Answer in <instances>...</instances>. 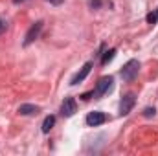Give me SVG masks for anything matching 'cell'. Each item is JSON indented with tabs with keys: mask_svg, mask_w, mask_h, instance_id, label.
I'll return each mask as SVG.
<instances>
[{
	"mask_svg": "<svg viewBox=\"0 0 158 156\" xmlns=\"http://www.w3.org/2000/svg\"><path fill=\"white\" fill-rule=\"evenodd\" d=\"M46 2H50V4H53V6H61L64 0H46Z\"/></svg>",
	"mask_w": 158,
	"mask_h": 156,
	"instance_id": "cell-16",
	"label": "cell"
},
{
	"mask_svg": "<svg viewBox=\"0 0 158 156\" xmlns=\"http://www.w3.org/2000/svg\"><path fill=\"white\" fill-rule=\"evenodd\" d=\"M155 112H156L155 109H145V110H143V116H145V117H151V116H155Z\"/></svg>",
	"mask_w": 158,
	"mask_h": 156,
	"instance_id": "cell-13",
	"label": "cell"
},
{
	"mask_svg": "<svg viewBox=\"0 0 158 156\" xmlns=\"http://www.w3.org/2000/svg\"><path fill=\"white\" fill-rule=\"evenodd\" d=\"M90 70H92V63H86L81 70H79L77 74L72 77V81H70V84H79V83H83L85 79H86V76L90 74Z\"/></svg>",
	"mask_w": 158,
	"mask_h": 156,
	"instance_id": "cell-7",
	"label": "cell"
},
{
	"mask_svg": "<svg viewBox=\"0 0 158 156\" xmlns=\"http://www.w3.org/2000/svg\"><path fill=\"white\" fill-rule=\"evenodd\" d=\"M114 55H116V50H114V48H110V50H107V51L103 53V59H101V64H107V63H110V61L114 59Z\"/></svg>",
	"mask_w": 158,
	"mask_h": 156,
	"instance_id": "cell-10",
	"label": "cell"
},
{
	"mask_svg": "<svg viewBox=\"0 0 158 156\" xmlns=\"http://www.w3.org/2000/svg\"><path fill=\"white\" fill-rule=\"evenodd\" d=\"M92 96H94V92H86V94H83V96H81V99H85V101H88V99H90Z\"/></svg>",
	"mask_w": 158,
	"mask_h": 156,
	"instance_id": "cell-14",
	"label": "cell"
},
{
	"mask_svg": "<svg viewBox=\"0 0 158 156\" xmlns=\"http://www.w3.org/2000/svg\"><path fill=\"white\" fill-rule=\"evenodd\" d=\"M39 110L40 109L35 105H20L19 107V114H22V116H31V114H37Z\"/></svg>",
	"mask_w": 158,
	"mask_h": 156,
	"instance_id": "cell-8",
	"label": "cell"
},
{
	"mask_svg": "<svg viewBox=\"0 0 158 156\" xmlns=\"http://www.w3.org/2000/svg\"><path fill=\"white\" fill-rule=\"evenodd\" d=\"M101 0H88V6H90V9H99L101 7Z\"/></svg>",
	"mask_w": 158,
	"mask_h": 156,
	"instance_id": "cell-11",
	"label": "cell"
},
{
	"mask_svg": "<svg viewBox=\"0 0 158 156\" xmlns=\"http://www.w3.org/2000/svg\"><path fill=\"white\" fill-rule=\"evenodd\" d=\"M105 121H107V116H105L103 112H99V110L90 112V114L86 116V125H90V127H98V125H101V123H105Z\"/></svg>",
	"mask_w": 158,
	"mask_h": 156,
	"instance_id": "cell-6",
	"label": "cell"
},
{
	"mask_svg": "<svg viewBox=\"0 0 158 156\" xmlns=\"http://www.w3.org/2000/svg\"><path fill=\"white\" fill-rule=\"evenodd\" d=\"M76 110H77L76 99H74V97H66V99L63 101V105H61V114L64 117H70V116L76 114Z\"/></svg>",
	"mask_w": 158,
	"mask_h": 156,
	"instance_id": "cell-4",
	"label": "cell"
},
{
	"mask_svg": "<svg viewBox=\"0 0 158 156\" xmlns=\"http://www.w3.org/2000/svg\"><path fill=\"white\" fill-rule=\"evenodd\" d=\"M155 15H156V20H158V9H156V11H155Z\"/></svg>",
	"mask_w": 158,
	"mask_h": 156,
	"instance_id": "cell-18",
	"label": "cell"
},
{
	"mask_svg": "<svg viewBox=\"0 0 158 156\" xmlns=\"http://www.w3.org/2000/svg\"><path fill=\"white\" fill-rule=\"evenodd\" d=\"M15 4H22V2H26V0H13Z\"/></svg>",
	"mask_w": 158,
	"mask_h": 156,
	"instance_id": "cell-17",
	"label": "cell"
},
{
	"mask_svg": "<svg viewBox=\"0 0 158 156\" xmlns=\"http://www.w3.org/2000/svg\"><path fill=\"white\" fill-rule=\"evenodd\" d=\"M53 125H55V116H46V119L42 121V132L48 134L53 129Z\"/></svg>",
	"mask_w": 158,
	"mask_h": 156,
	"instance_id": "cell-9",
	"label": "cell"
},
{
	"mask_svg": "<svg viewBox=\"0 0 158 156\" xmlns=\"http://www.w3.org/2000/svg\"><path fill=\"white\" fill-rule=\"evenodd\" d=\"M147 22H149V24H156V22H158L156 15H155V13H149V15H147Z\"/></svg>",
	"mask_w": 158,
	"mask_h": 156,
	"instance_id": "cell-12",
	"label": "cell"
},
{
	"mask_svg": "<svg viewBox=\"0 0 158 156\" xmlns=\"http://www.w3.org/2000/svg\"><path fill=\"white\" fill-rule=\"evenodd\" d=\"M6 28H7V22H6V20H2V18H0V33H2V31H4V30H6Z\"/></svg>",
	"mask_w": 158,
	"mask_h": 156,
	"instance_id": "cell-15",
	"label": "cell"
},
{
	"mask_svg": "<svg viewBox=\"0 0 158 156\" xmlns=\"http://www.w3.org/2000/svg\"><path fill=\"white\" fill-rule=\"evenodd\" d=\"M134 103H136V96H134V94H125V96L121 97V101H119V114H121V116H127V114L132 110Z\"/></svg>",
	"mask_w": 158,
	"mask_h": 156,
	"instance_id": "cell-3",
	"label": "cell"
},
{
	"mask_svg": "<svg viewBox=\"0 0 158 156\" xmlns=\"http://www.w3.org/2000/svg\"><path fill=\"white\" fill-rule=\"evenodd\" d=\"M40 30H42V20H37L30 30H28V33H26V39H24V46H30L33 40L39 37V33H40Z\"/></svg>",
	"mask_w": 158,
	"mask_h": 156,
	"instance_id": "cell-5",
	"label": "cell"
},
{
	"mask_svg": "<svg viewBox=\"0 0 158 156\" xmlns=\"http://www.w3.org/2000/svg\"><path fill=\"white\" fill-rule=\"evenodd\" d=\"M112 83H114L112 77H101L98 81V86H96V90H94V96H96V97H101V96L109 94V92L112 90Z\"/></svg>",
	"mask_w": 158,
	"mask_h": 156,
	"instance_id": "cell-2",
	"label": "cell"
},
{
	"mask_svg": "<svg viewBox=\"0 0 158 156\" xmlns=\"http://www.w3.org/2000/svg\"><path fill=\"white\" fill-rule=\"evenodd\" d=\"M138 70H140V63L136 59H131L123 68H121V77L125 81H134L138 76Z\"/></svg>",
	"mask_w": 158,
	"mask_h": 156,
	"instance_id": "cell-1",
	"label": "cell"
}]
</instances>
